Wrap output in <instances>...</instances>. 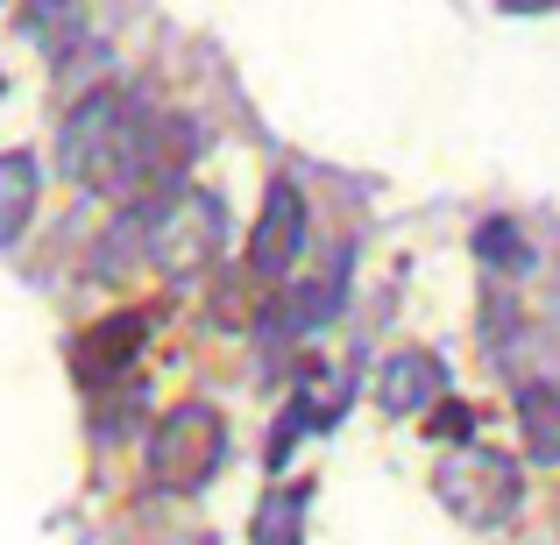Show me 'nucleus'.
<instances>
[{"label":"nucleus","mask_w":560,"mask_h":545,"mask_svg":"<svg viewBox=\"0 0 560 545\" xmlns=\"http://www.w3.org/2000/svg\"><path fill=\"white\" fill-rule=\"evenodd\" d=\"M220 453H228V425H220L213 404H171L164 418L150 425V447H142V467H150V489L164 496H191L213 482Z\"/></svg>","instance_id":"obj_1"},{"label":"nucleus","mask_w":560,"mask_h":545,"mask_svg":"<svg viewBox=\"0 0 560 545\" xmlns=\"http://www.w3.org/2000/svg\"><path fill=\"white\" fill-rule=\"evenodd\" d=\"M65 178L85 191H128V164H136V121L121 114L114 93H93L71 107L65 121Z\"/></svg>","instance_id":"obj_2"},{"label":"nucleus","mask_w":560,"mask_h":545,"mask_svg":"<svg viewBox=\"0 0 560 545\" xmlns=\"http://www.w3.org/2000/svg\"><path fill=\"white\" fill-rule=\"evenodd\" d=\"M440 503L462 524H504L518 510V467L497 453H454L440 467Z\"/></svg>","instance_id":"obj_3"},{"label":"nucleus","mask_w":560,"mask_h":545,"mask_svg":"<svg viewBox=\"0 0 560 545\" xmlns=\"http://www.w3.org/2000/svg\"><path fill=\"white\" fill-rule=\"evenodd\" d=\"M150 256L164 262L171 276L206 270V262L220 256V199H206V191H185V199L156 205V220H150Z\"/></svg>","instance_id":"obj_4"},{"label":"nucleus","mask_w":560,"mask_h":545,"mask_svg":"<svg viewBox=\"0 0 560 545\" xmlns=\"http://www.w3.org/2000/svg\"><path fill=\"white\" fill-rule=\"evenodd\" d=\"M299 248H305V199H299V185L277 178L270 199H262L256 234H248V270L256 276H284L291 262H299Z\"/></svg>","instance_id":"obj_5"},{"label":"nucleus","mask_w":560,"mask_h":545,"mask_svg":"<svg viewBox=\"0 0 560 545\" xmlns=\"http://www.w3.org/2000/svg\"><path fill=\"white\" fill-rule=\"evenodd\" d=\"M440 355H425V347H397L390 362H383V376H376V404L390 411V418H405V411H419V404H440Z\"/></svg>","instance_id":"obj_6"},{"label":"nucleus","mask_w":560,"mask_h":545,"mask_svg":"<svg viewBox=\"0 0 560 545\" xmlns=\"http://www.w3.org/2000/svg\"><path fill=\"white\" fill-rule=\"evenodd\" d=\"M142 341H150V312H114L107 327L85 333L71 362H79V376H85V382H107V376H121V368L142 355Z\"/></svg>","instance_id":"obj_7"},{"label":"nucleus","mask_w":560,"mask_h":545,"mask_svg":"<svg viewBox=\"0 0 560 545\" xmlns=\"http://www.w3.org/2000/svg\"><path fill=\"white\" fill-rule=\"evenodd\" d=\"M36 191H43V164L28 150H8L0 156V248L14 241V234L28 227V213H36Z\"/></svg>","instance_id":"obj_8"},{"label":"nucleus","mask_w":560,"mask_h":545,"mask_svg":"<svg viewBox=\"0 0 560 545\" xmlns=\"http://www.w3.org/2000/svg\"><path fill=\"white\" fill-rule=\"evenodd\" d=\"M305 482H284V489L262 496L256 510V545H305Z\"/></svg>","instance_id":"obj_9"},{"label":"nucleus","mask_w":560,"mask_h":545,"mask_svg":"<svg viewBox=\"0 0 560 545\" xmlns=\"http://www.w3.org/2000/svg\"><path fill=\"white\" fill-rule=\"evenodd\" d=\"M518 418H525V453H533V461H560V396L547 382H533V390L518 396Z\"/></svg>","instance_id":"obj_10"},{"label":"nucleus","mask_w":560,"mask_h":545,"mask_svg":"<svg viewBox=\"0 0 560 545\" xmlns=\"http://www.w3.org/2000/svg\"><path fill=\"white\" fill-rule=\"evenodd\" d=\"M476 256L490 262V270H511V276L533 270V248H525V234L511 227V220H482L476 227Z\"/></svg>","instance_id":"obj_11"},{"label":"nucleus","mask_w":560,"mask_h":545,"mask_svg":"<svg viewBox=\"0 0 560 545\" xmlns=\"http://www.w3.org/2000/svg\"><path fill=\"white\" fill-rule=\"evenodd\" d=\"M313 418H319V404H313V396H291V404H284V418H277V433H270V467H284V461H291V447L305 439V425H313Z\"/></svg>","instance_id":"obj_12"},{"label":"nucleus","mask_w":560,"mask_h":545,"mask_svg":"<svg viewBox=\"0 0 560 545\" xmlns=\"http://www.w3.org/2000/svg\"><path fill=\"white\" fill-rule=\"evenodd\" d=\"M468 433H476V411L454 404V396H440V404H433V439H447V447H468Z\"/></svg>","instance_id":"obj_13"},{"label":"nucleus","mask_w":560,"mask_h":545,"mask_svg":"<svg viewBox=\"0 0 560 545\" xmlns=\"http://www.w3.org/2000/svg\"><path fill=\"white\" fill-rule=\"evenodd\" d=\"M191 545H213V538H191Z\"/></svg>","instance_id":"obj_14"}]
</instances>
